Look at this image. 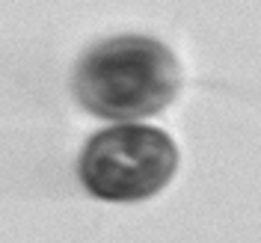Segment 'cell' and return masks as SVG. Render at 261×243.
<instances>
[{"mask_svg":"<svg viewBox=\"0 0 261 243\" xmlns=\"http://www.w3.org/2000/svg\"><path fill=\"white\" fill-rule=\"evenodd\" d=\"M175 53L148 36H113L86 50L74 71V95L83 110L128 122L161 113L178 95Z\"/></svg>","mask_w":261,"mask_h":243,"instance_id":"6da1fadb","label":"cell"},{"mask_svg":"<svg viewBox=\"0 0 261 243\" xmlns=\"http://www.w3.org/2000/svg\"><path fill=\"white\" fill-rule=\"evenodd\" d=\"M178 169V146L154 125L98 130L81 154V184L104 202H140L161 193Z\"/></svg>","mask_w":261,"mask_h":243,"instance_id":"7a4b0ae2","label":"cell"}]
</instances>
